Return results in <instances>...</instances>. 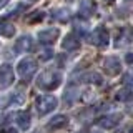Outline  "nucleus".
<instances>
[{
  "instance_id": "f03ea898",
  "label": "nucleus",
  "mask_w": 133,
  "mask_h": 133,
  "mask_svg": "<svg viewBox=\"0 0 133 133\" xmlns=\"http://www.w3.org/2000/svg\"><path fill=\"white\" fill-rule=\"evenodd\" d=\"M57 107V98L53 95H42L37 98V110L40 115H47Z\"/></svg>"
},
{
  "instance_id": "4468645a",
  "label": "nucleus",
  "mask_w": 133,
  "mask_h": 133,
  "mask_svg": "<svg viewBox=\"0 0 133 133\" xmlns=\"http://www.w3.org/2000/svg\"><path fill=\"white\" fill-rule=\"evenodd\" d=\"M65 123H66V118H65L63 115H58V116H55V118L48 123V127L50 128H58V127H63Z\"/></svg>"
},
{
  "instance_id": "1a4fd4ad",
  "label": "nucleus",
  "mask_w": 133,
  "mask_h": 133,
  "mask_svg": "<svg viewBox=\"0 0 133 133\" xmlns=\"http://www.w3.org/2000/svg\"><path fill=\"white\" fill-rule=\"evenodd\" d=\"M95 2H91V0H82L80 2V15L83 17H90V15H93V12H95Z\"/></svg>"
},
{
  "instance_id": "6e6552de",
  "label": "nucleus",
  "mask_w": 133,
  "mask_h": 133,
  "mask_svg": "<svg viewBox=\"0 0 133 133\" xmlns=\"http://www.w3.org/2000/svg\"><path fill=\"white\" fill-rule=\"evenodd\" d=\"M105 70L108 75H116L120 73V60L115 57H108L105 60Z\"/></svg>"
},
{
  "instance_id": "20e7f679",
  "label": "nucleus",
  "mask_w": 133,
  "mask_h": 133,
  "mask_svg": "<svg viewBox=\"0 0 133 133\" xmlns=\"http://www.w3.org/2000/svg\"><path fill=\"white\" fill-rule=\"evenodd\" d=\"M90 42L97 47H107L108 45V32L105 27H97L90 37Z\"/></svg>"
},
{
  "instance_id": "a211bd4d",
  "label": "nucleus",
  "mask_w": 133,
  "mask_h": 133,
  "mask_svg": "<svg viewBox=\"0 0 133 133\" xmlns=\"http://www.w3.org/2000/svg\"><path fill=\"white\" fill-rule=\"evenodd\" d=\"M108 2H111V0H108Z\"/></svg>"
},
{
  "instance_id": "f257e3e1",
  "label": "nucleus",
  "mask_w": 133,
  "mask_h": 133,
  "mask_svg": "<svg viewBox=\"0 0 133 133\" xmlns=\"http://www.w3.org/2000/svg\"><path fill=\"white\" fill-rule=\"evenodd\" d=\"M62 82V75L58 72H53V70H48V72H43L37 80V85L40 87L42 90H53L60 85Z\"/></svg>"
},
{
  "instance_id": "f3484780",
  "label": "nucleus",
  "mask_w": 133,
  "mask_h": 133,
  "mask_svg": "<svg viewBox=\"0 0 133 133\" xmlns=\"http://www.w3.org/2000/svg\"><path fill=\"white\" fill-rule=\"evenodd\" d=\"M3 133H15V130H7V131H3Z\"/></svg>"
},
{
  "instance_id": "9d476101",
  "label": "nucleus",
  "mask_w": 133,
  "mask_h": 133,
  "mask_svg": "<svg viewBox=\"0 0 133 133\" xmlns=\"http://www.w3.org/2000/svg\"><path fill=\"white\" fill-rule=\"evenodd\" d=\"M62 47H63L65 50H77L78 47H80V42H78V38L75 35H66L63 43H62Z\"/></svg>"
},
{
  "instance_id": "2eb2a0df",
  "label": "nucleus",
  "mask_w": 133,
  "mask_h": 133,
  "mask_svg": "<svg viewBox=\"0 0 133 133\" xmlns=\"http://www.w3.org/2000/svg\"><path fill=\"white\" fill-rule=\"evenodd\" d=\"M116 98H118V100H130V90H122V91H118Z\"/></svg>"
},
{
  "instance_id": "7ed1b4c3",
  "label": "nucleus",
  "mask_w": 133,
  "mask_h": 133,
  "mask_svg": "<svg viewBox=\"0 0 133 133\" xmlns=\"http://www.w3.org/2000/svg\"><path fill=\"white\" fill-rule=\"evenodd\" d=\"M17 72L22 78H30L33 73L37 72V62L33 60V58H25L18 63L17 66Z\"/></svg>"
},
{
  "instance_id": "f8f14e48",
  "label": "nucleus",
  "mask_w": 133,
  "mask_h": 133,
  "mask_svg": "<svg viewBox=\"0 0 133 133\" xmlns=\"http://www.w3.org/2000/svg\"><path fill=\"white\" fill-rule=\"evenodd\" d=\"M15 33V27L10 23H7L5 20H0V35L3 37H12Z\"/></svg>"
},
{
  "instance_id": "423d86ee",
  "label": "nucleus",
  "mask_w": 133,
  "mask_h": 133,
  "mask_svg": "<svg viewBox=\"0 0 133 133\" xmlns=\"http://www.w3.org/2000/svg\"><path fill=\"white\" fill-rule=\"evenodd\" d=\"M58 37V30L57 28H47V30H42L38 33V40L42 42V43H53V42L57 40Z\"/></svg>"
},
{
  "instance_id": "39448f33",
  "label": "nucleus",
  "mask_w": 133,
  "mask_h": 133,
  "mask_svg": "<svg viewBox=\"0 0 133 133\" xmlns=\"http://www.w3.org/2000/svg\"><path fill=\"white\" fill-rule=\"evenodd\" d=\"M14 82V70L10 65H0V88H7Z\"/></svg>"
},
{
  "instance_id": "ddd939ff",
  "label": "nucleus",
  "mask_w": 133,
  "mask_h": 133,
  "mask_svg": "<svg viewBox=\"0 0 133 133\" xmlns=\"http://www.w3.org/2000/svg\"><path fill=\"white\" fill-rule=\"evenodd\" d=\"M118 118H120L118 115L105 116V118H102V120H100V125H102V127H105V128H111V127H115V125L118 123Z\"/></svg>"
},
{
  "instance_id": "0eeeda50",
  "label": "nucleus",
  "mask_w": 133,
  "mask_h": 133,
  "mask_svg": "<svg viewBox=\"0 0 133 133\" xmlns=\"http://www.w3.org/2000/svg\"><path fill=\"white\" fill-rule=\"evenodd\" d=\"M28 50H32V38L28 35H25V37L17 40V43H15V52L17 53H25V52H28Z\"/></svg>"
},
{
  "instance_id": "9b49d317",
  "label": "nucleus",
  "mask_w": 133,
  "mask_h": 133,
  "mask_svg": "<svg viewBox=\"0 0 133 133\" xmlns=\"http://www.w3.org/2000/svg\"><path fill=\"white\" fill-rule=\"evenodd\" d=\"M15 118H18V120H17V123H18V127L22 128V130H27V128L30 127V116H28V113L20 111V113L15 115Z\"/></svg>"
},
{
  "instance_id": "dca6fc26",
  "label": "nucleus",
  "mask_w": 133,
  "mask_h": 133,
  "mask_svg": "<svg viewBox=\"0 0 133 133\" xmlns=\"http://www.w3.org/2000/svg\"><path fill=\"white\" fill-rule=\"evenodd\" d=\"M7 3H8V0H0V8H2V7H5Z\"/></svg>"
}]
</instances>
